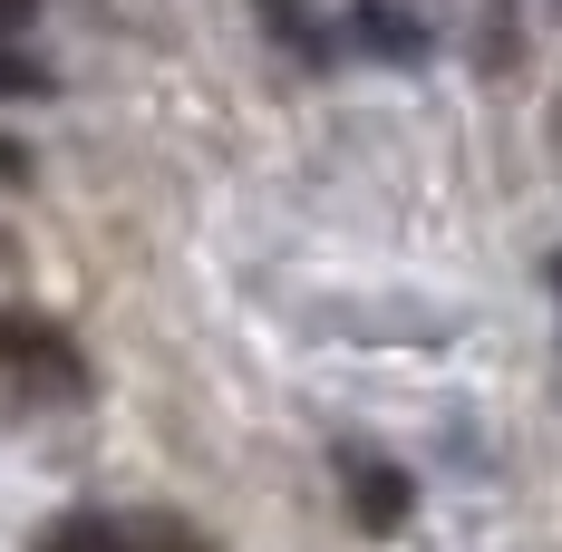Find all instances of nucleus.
<instances>
[{"instance_id": "obj_7", "label": "nucleus", "mask_w": 562, "mask_h": 552, "mask_svg": "<svg viewBox=\"0 0 562 552\" xmlns=\"http://www.w3.org/2000/svg\"><path fill=\"white\" fill-rule=\"evenodd\" d=\"M0 252H10V243H0Z\"/></svg>"}, {"instance_id": "obj_2", "label": "nucleus", "mask_w": 562, "mask_h": 552, "mask_svg": "<svg viewBox=\"0 0 562 552\" xmlns=\"http://www.w3.org/2000/svg\"><path fill=\"white\" fill-rule=\"evenodd\" d=\"M30 552H204V543L175 533L166 514H58Z\"/></svg>"}, {"instance_id": "obj_1", "label": "nucleus", "mask_w": 562, "mask_h": 552, "mask_svg": "<svg viewBox=\"0 0 562 552\" xmlns=\"http://www.w3.org/2000/svg\"><path fill=\"white\" fill-rule=\"evenodd\" d=\"M0 379L40 387V397H88V359H78V339L58 330V320L0 301Z\"/></svg>"}, {"instance_id": "obj_4", "label": "nucleus", "mask_w": 562, "mask_h": 552, "mask_svg": "<svg viewBox=\"0 0 562 552\" xmlns=\"http://www.w3.org/2000/svg\"><path fill=\"white\" fill-rule=\"evenodd\" d=\"M0 98H49V68L10 49V30H0Z\"/></svg>"}, {"instance_id": "obj_6", "label": "nucleus", "mask_w": 562, "mask_h": 552, "mask_svg": "<svg viewBox=\"0 0 562 552\" xmlns=\"http://www.w3.org/2000/svg\"><path fill=\"white\" fill-rule=\"evenodd\" d=\"M30 10H40V0H0V30H20V20H30Z\"/></svg>"}, {"instance_id": "obj_5", "label": "nucleus", "mask_w": 562, "mask_h": 552, "mask_svg": "<svg viewBox=\"0 0 562 552\" xmlns=\"http://www.w3.org/2000/svg\"><path fill=\"white\" fill-rule=\"evenodd\" d=\"M0 184H30V146L20 136H0Z\"/></svg>"}, {"instance_id": "obj_3", "label": "nucleus", "mask_w": 562, "mask_h": 552, "mask_svg": "<svg viewBox=\"0 0 562 552\" xmlns=\"http://www.w3.org/2000/svg\"><path fill=\"white\" fill-rule=\"evenodd\" d=\"M339 495H349V514H359L369 533H397V523L417 514L407 465H389V455H359V446H339Z\"/></svg>"}]
</instances>
